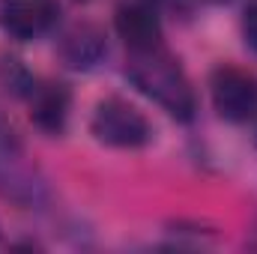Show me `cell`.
<instances>
[{"instance_id":"cell-1","label":"cell","mask_w":257,"mask_h":254,"mask_svg":"<svg viewBox=\"0 0 257 254\" xmlns=\"http://www.w3.org/2000/svg\"><path fill=\"white\" fill-rule=\"evenodd\" d=\"M126 78L138 93H144L150 102H156L162 111H168L180 123H192L197 114V99L189 75L183 72L180 60L165 48H147V51H128Z\"/></svg>"},{"instance_id":"cell-2","label":"cell","mask_w":257,"mask_h":254,"mask_svg":"<svg viewBox=\"0 0 257 254\" xmlns=\"http://www.w3.org/2000/svg\"><path fill=\"white\" fill-rule=\"evenodd\" d=\"M48 197V186L24 141L0 111V200L21 209H36Z\"/></svg>"},{"instance_id":"cell-3","label":"cell","mask_w":257,"mask_h":254,"mask_svg":"<svg viewBox=\"0 0 257 254\" xmlns=\"http://www.w3.org/2000/svg\"><path fill=\"white\" fill-rule=\"evenodd\" d=\"M90 132L99 144L114 150H141L153 141L150 120L120 96H108L96 105L90 117Z\"/></svg>"},{"instance_id":"cell-4","label":"cell","mask_w":257,"mask_h":254,"mask_svg":"<svg viewBox=\"0 0 257 254\" xmlns=\"http://www.w3.org/2000/svg\"><path fill=\"white\" fill-rule=\"evenodd\" d=\"M209 99L221 120L248 123L257 114V81L236 66H218L209 78Z\"/></svg>"},{"instance_id":"cell-5","label":"cell","mask_w":257,"mask_h":254,"mask_svg":"<svg viewBox=\"0 0 257 254\" xmlns=\"http://www.w3.org/2000/svg\"><path fill=\"white\" fill-rule=\"evenodd\" d=\"M60 15L57 0H0V30L15 42L45 36Z\"/></svg>"},{"instance_id":"cell-6","label":"cell","mask_w":257,"mask_h":254,"mask_svg":"<svg viewBox=\"0 0 257 254\" xmlns=\"http://www.w3.org/2000/svg\"><path fill=\"white\" fill-rule=\"evenodd\" d=\"M114 30L123 39L126 51H147L156 45H165V33H162V21L156 15V9L147 0H128L120 3L114 12Z\"/></svg>"},{"instance_id":"cell-7","label":"cell","mask_w":257,"mask_h":254,"mask_svg":"<svg viewBox=\"0 0 257 254\" xmlns=\"http://www.w3.org/2000/svg\"><path fill=\"white\" fill-rule=\"evenodd\" d=\"M57 54L72 72H93L108 57V36L96 24H75L63 33Z\"/></svg>"},{"instance_id":"cell-8","label":"cell","mask_w":257,"mask_h":254,"mask_svg":"<svg viewBox=\"0 0 257 254\" xmlns=\"http://www.w3.org/2000/svg\"><path fill=\"white\" fill-rule=\"evenodd\" d=\"M30 105L33 126L45 135H63L72 111V90L60 81H39L33 93L24 99Z\"/></svg>"},{"instance_id":"cell-9","label":"cell","mask_w":257,"mask_h":254,"mask_svg":"<svg viewBox=\"0 0 257 254\" xmlns=\"http://www.w3.org/2000/svg\"><path fill=\"white\" fill-rule=\"evenodd\" d=\"M0 84H3L15 99H27L39 81H36V75L24 66V60H18V57H12V54H0Z\"/></svg>"},{"instance_id":"cell-10","label":"cell","mask_w":257,"mask_h":254,"mask_svg":"<svg viewBox=\"0 0 257 254\" xmlns=\"http://www.w3.org/2000/svg\"><path fill=\"white\" fill-rule=\"evenodd\" d=\"M242 33H245V42L251 45V51L257 54V0L245 3V12H242Z\"/></svg>"},{"instance_id":"cell-11","label":"cell","mask_w":257,"mask_h":254,"mask_svg":"<svg viewBox=\"0 0 257 254\" xmlns=\"http://www.w3.org/2000/svg\"><path fill=\"white\" fill-rule=\"evenodd\" d=\"M197 6H221V3H227V0H192Z\"/></svg>"},{"instance_id":"cell-12","label":"cell","mask_w":257,"mask_h":254,"mask_svg":"<svg viewBox=\"0 0 257 254\" xmlns=\"http://www.w3.org/2000/svg\"><path fill=\"white\" fill-rule=\"evenodd\" d=\"M254 120H257V114H254ZM254 138H257V132H254Z\"/></svg>"}]
</instances>
